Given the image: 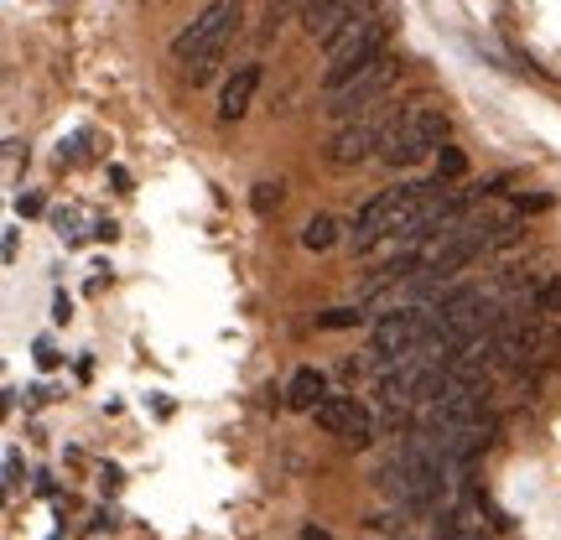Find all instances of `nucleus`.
Returning a JSON list of instances; mask_svg holds the SVG:
<instances>
[{"label":"nucleus","instance_id":"obj_19","mask_svg":"<svg viewBox=\"0 0 561 540\" xmlns=\"http://www.w3.org/2000/svg\"><path fill=\"white\" fill-rule=\"evenodd\" d=\"M301 540H333V536H328L322 525H307V530H301Z\"/></svg>","mask_w":561,"mask_h":540},{"label":"nucleus","instance_id":"obj_12","mask_svg":"<svg viewBox=\"0 0 561 540\" xmlns=\"http://www.w3.org/2000/svg\"><path fill=\"white\" fill-rule=\"evenodd\" d=\"M322 401H328V380H322L318 369H297V375H291V384H286V405L312 416Z\"/></svg>","mask_w":561,"mask_h":540},{"label":"nucleus","instance_id":"obj_11","mask_svg":"<svg viewBox=\"0 0 561 540\" xmlns=\"http://www.w3.org/2000/svg\"><path fill=\"white\" fill-rule=\"evenodd\" d=\"M432 540H483V509H479V499L468 494L458 509H447V515L437 520V530H432Z\"/></svg>","mask_w":561,"mask_h":540},{"label":"nucleus","instance_id":"obj_18","mask_svg":"<svg viewBox=\"0 0 561 540\" xmlns=\"http://www.w3.org/2000/svg\"><path fill=\"white\" fill-rule=\"evenodd\" d=\"M110 182H115L121 193H130V172H125V166H110Z\"/></svg>","mask_w":561,"mask_h":540},{"label":"nucleus","instance_id":"obj_1","mask_svg":"<svg viewBox=\"0 0 561 540\" xmlns=\"http://www.w3.org/2000/svg\"><path fill=\"white\" fill-rule=\"evenodd\" d=\"M240 21H244V0H208L198 16L178 32V42H172V58L182 62V73L193 83L208 79V73L219 68L224 47L240 32Z\"/></svg>","mask_w":561,"mask_h":540},{"label":"nucleus","instance_id":"obj_13","mask_svg":"<svg viewBox=\"0 0 561 540\" xmlns=\"http://www.w3.org/2000/svg\"><path fill=\"white\" fill-rule=\"evenodd\" d=\"M333 240H339V219L333 214H312V219L301 223V250L322 255V250H333Z\"/></svg>","mask_w":561,"mask_h":540},{"label":"nucleus","instance_id":"obj_7","mask_svg":"<svg viewBox=\"0 0 561 540\" xmlns=\"http://www.w3.org/2000/svg\"><path fill=\"white\" fill-rule=\"evenodd\" d=\"M385 136H390V120H380V115H354V120H343L339 130H333V140H328V166L348 172V166H359V161L380 157Z\"/></svg>","mask_w":561,"mask_h":540},{"label":"nucleus","instance_id":"obj_6","mask_svg":"<svg viewBox=\"0 0 561 540\" xmlns=\"http://www.w3.org/2000/svg\"><path fill=\"white\" fill-rule=\"evenodd\" d=\"M426 338H432V307H396V312H385V318L369 328V348H375L385 364L416 354Z\"/></svg>","mask_w":561,"mask_h":540},{"label":"nucleus","instance_id":"obj_16","mask_svg":"<svg viewBox=\"0 0 561 540\" xmlns=\"http://www.w3.org/2000/svg\"><path fill=\"white\" fill-rule=\"evenodd\" d=\"M359 322H364L359 307H328V312H318V328H328V333L333 328H359Z\"/></svg>","mask_w":561,"mask_h":540},{"label":"nucleus","instance_id":"obj_15","mask_svg":"<svg viewBox=\"0 0 561 540\" xmlns=\"http://www.w3.org/2000/svg\"><path fill=\"white\" fill-rule=\"evenodd\" d=\"M280 198H286V187H280V182H261V187L250 193V208H255V214H276Z\"/></svg>","mask_w":561,"mask_h":540},{"label":"nucleus","instance_id":"obj_17","mask_svg":"<svg viewBox=\"0 0 561 540\" xmlns=\"http://www.w3.org/2000/svg\"><path fill=\"white\" fill-rule=\"evenodd\" d=\"M437 172H442V177H462V172H468V157H462L458 146H442V151H437Z\"/></svg>","mask_w":561,"mask_h":540},{"label":"nucleus","instance_id":"obj_14","mask_svg":"<svg viewBox=\"0 0 561 540\" xmlns=\"http://www.w3.org/2000/svg\"><path fill=\"white\" fill-rule=\"evenodd\" d=\"M530 312H541V318H557L561 312V276H546L536 291H530V301H525Z\"/></svg>","mask_w":561,"mask_h":540},{"label":"nucleus","instance_id":"obj_2","mask_svg":"<svg viewBox=\"0 0 561 540\" xmlns=\"http://www.w3.org/2000/svg\"><path fill=\"white\" fill-rule=\"evenodd\" d=\"M396 73H401V62L390 58V53H380V58H369L364 68H354V73H343V79H333V83H322V110H328L333 120L369 115V110H375V104L390 94Z\"/></svg>","mask_w":561,"mask_h":540},{"label":"nucleus","instance_id":"obj_8","mask_svg":"<svg viewBox=\"0 0 561 540\" xmlns=\"http://www.w3.org/2000/svg\"><path fill=\"white\" fill-rule=\"evenodd\" d=\"M312 421H318L328 437L348 441V447H369V441H375V421H369V411H364L354 395H328V401L312 411Z\"/></svg>","mask_w":561,"mask_h":540},{"label":"nucleus","instance_id":"obj_3","mask_svg":"<svg viewBox=\"0 0 561 540\" xmlns=\"http://www.w3.org/2000/svg\"><path fill=\"white\" fill-rule=\"evenodd\" d=\"M442 146H447V115H442L437 104H405L401 115L390 120L380 161H390V166H416L421 157H432Z\"/></svg>","mask_w":561,"mask_h":540},{"label":"nucleus","instance_id":"obj_5","mask_svg":"<svg viewBox=\"0 0 561 540\" xmlns=\"http://www.w3.org/2000/svg\"><path fill=\"white\" fill-rule=\"evenodd\" d=\"M432 187H437V182H401V187H385V193H375V198L354 214V244H359V250H369L375 240H385V234L405 219V208H416Z\"/></svg>","mask_w":561,"mask_h":540},{"label":"nucleus","instance_id":"obj_9","mask_svg":"<svg viewBox=\"0 0 561 540\" xmlns=\"http://www.w3.org/2000/svg\"><path fill=\"white\" fill-rule=\"evenodd\" d=\"M255 89H261V62H240L219 89V120L234 125L250 115V104H255Z\"/></svg>","mask_w":561,"mask_h":540},{"label":"nucleus","instance_id":"obj_10","mask_svg":"<svg viewBox=\"0 0 561 540\" xmlns=\"http://www.w3.org/2000/svg\"><path fill=\"white\" fill-rule=\"evenodd\" d=\"M364 11V0H318V5H307L301 16H307V37L318 42H333L348 26V21Z\"/></svg>","mask_w":561,"mask_h":540},{"label":"nucleus","instance_id":"obj_4","mask_svg":"<svg viewBox=\"0 0 561 540\" xmlns=\"http://www.w3.org/2000/svg\"><path fill=\"white\" fill-rule=\"evenodd\" d=\"M380 53H390V21H385L380 11H369V5H364L359 16H354L339 37L328 42V79H322V83L354 73V68H364V62L380 58Z\"/></svg>","mask_w":561,"mask_h":540},{"label":"nucleus","instance_id":"obj_20","mask_svg":"<svg viewBox=\"0 0 561 540\" xmlns=\"http://www.w3.org/2000/svg\"><path fill=\"white\" fill-rule=\"evenodd\" d=\"M291 5H301V11H307V5H318V0H291Z\"/></svg>","mask_w":561,"mask_h":540}]
</instances>
